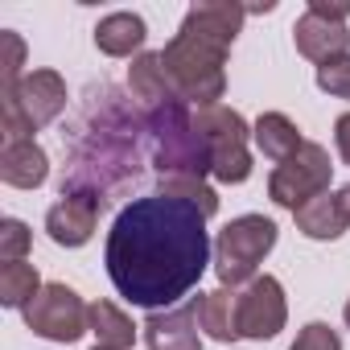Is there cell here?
<instances>
[{
  "label": "cell",
  "mask_w": 350,
  "mask_h": 350,
  "mask_svg": "<svg viewBox=\"0 0 350 350\" xmlns=\"http://www.w3.org/2000/svg\"><path fill=\"white\" fill-rule=\"evenodd\" d=\"M194 128L206 140L211 152V173L227 186H239L252 178V152H247V124L239 111L215 103V107H198L194 111Z\"/></svg>",
  "instance_id": "8992f818"
},
{
  "label": "cell",
  "mask_w": 350,
  "mask_h": 350,
  "mask_svg": "<svg viewBox=\"0 0 350 350\" xmlns=\"http://www.w3.org/2000/svg\"><path fill=\"white\" fill-rule=\"evenodd\" d=\"M66 107V83L58 70H33L17 87H0V128L9 140H33L29 132L58 120Z\"/></svg>",
  "instance_id": "277c9868"
},
{
  "label": "cell",
  "mask_w": 350,
  "mask_h": 350,
  "mask_svg": "<svg viewBox=\"0 0 350 350\" xmlns=\"http://www.w3.org/2000/svg\"><path fill=\"white\" fill-rule=\"evenodd\" d=\"M317 87L334 99H350V54L342 58H329L317 66Z\"/></svg>",
  "instance_id": "7402d4cb"
},
{
  "label": "cell",
  "mask_w": 350,
  "mask_h": 350,
  "mask_svg": "<svg viewBox=\"0 0 350 350\" xmlns=\"http://www.w3.org/2000/svg\"><path fill=\"white\" fill-rule=\"evenodd\" d=\"M288 321L284 288L276 276H256L235 297V329L239 338H276Z\"/></svg>",
  "instance_id": "9c48e42d"
},
{
  "label": "cell",
  "mask_w": 350,
  "mask_h": 350,
  "mask_svg": "<svg viewBox=\"0 0 350 350\" xmlns=\"http://www.w3.org/2000/svg\"><path fill=\"white\" fill-rule=\"evenodd\" d=\"M140 329H144L148 350H202L194 305L190 309H157L144 317Z\"/></svg>",
  "instance_id": "8fae6325"
},
{
  "label": "cell",
  "mask_w": 350,
  "mask_h": 350,
  "mask_svg": "<svg viewBox=\"0 0 350 350\" xmlns=\"http://www.w3.org/2000/svg\"><path fill=\"white\" fill-rule=\"evenodd\" d=\"M0 178H5V186H17V190H38L50 178L46 148L38 140H5V152H0Z\"/></svg>",
  "instance_id": "4fadbf2b"
},
{
  "label": "cell",
  "mask_w": 350,
  "mask_h": 350,
  "mask_svg": "<svg viewBox=\"0 0 350 350\" xmlns=\"http://www.w3.org/2000/svg\"><path fill=\"white\" fill-rule=\"evenodd\" d=\"M276 247V223L264 215L231 219L215 239V276L223 288H239L256 280V268Z\"/></svg>",
  "instance_id": "5b68a950"
},
{
  "label": "cell",
  "mask_w": 350,
  "mask_h": 350,
  "mask_svg": "<svg viewBox=\"0 0 350 350\" xmlns=\"http://www.w3.org/2000/svg\"><path fill=\"white\" fill-rule=\"evenodd\" d=\"M91 334L99 338L95 346H107V350H128L136 342V325L124 309H116L111 301H95L91 305Z\"/></svg>",
  "instance_id": "d6986e66"
},
{
  "label": "cell",
  "mask_w": 350,
  "mask_h": 350,
  "mask_svg": "<svg viewBox=\"0 0 350 350\" xmlns=\"http://www.w3.org/2000/svg\"><path fill=\"white\" fill-rule=\"evenodd\" d=\"M0 42H5V62H0V87H17L25 75H21V62H25V42L21 33L5 29L0 33Z\"/></svg>",
  "instance_id": "cb8c5ba5"
},
{
  "label": "cell",
  "mask_w": 350,
  "mask_h": 350,
  "mask_svg": "<svg viewBox=\"0 0 350 350\" xmlns=\"http://www.w3.org/2000/svg\"><path fill=\"white\" fill-rule=\"evenodd\" d=\"M329 173H334L329 152H325L321 144L305 140L288 161H280V165L272 169V178H268V198H272L276 206L297 211V206H305L309 198H317V194L329 190Z\"/></svg>",
  "instance_id": "52a82bcc"
},
{
  "label": "cell",
  "mask_w": 350,
  "mask_h": 350,
  "mask_svg": "<svg viewBox=\"0 0 350 350\" xmlns=\"http://www.w3.org/2000/svg\"><path fill=\"white\" fill-rule=\"evenodd\" d=\"M309 13H317V17H325V21H342V25H346L350 5H346V0H338V5H329V0H309Z\"/></svg>",
  "instance_id": "484cf974"
},
{
  "label": "cell",
  "mask_w": 350,
  "mask_h": 350,
  "mask_svg": "<svg viewBox=\"0 0 350 350\" xmlns=\"http://www.w3.org/2000/svg\"><path fill=\"white\" fill-rule=\"evenodd\" d=\"M288 350H342V338H338L325 321H309V325L297 334V342H293Z\"/></svg>",
  "instance_id": "d4e9b609"
},
{
  "label": "cell",
  "mask_w": 350,
  "mask_h": 350,
  "mask_svg": "<svg viewBox=\"0 0 350 350\" xmlns=\"http://www.w3.org/2000/svg\"><path fill=\"white\" fill-rule=\"evenodd\" d=\"M256 144H260V152L268 157V161H288L305 140H301V132H297V124L288 120V116H280V111H264L260 120H256Z\"/></svg>",
  "instance_id": "ac0fdd59"
},
{
  "label": "cell",
  "mask_w": 350,
  "mask_h": 350,
  "mask_svg": "<svg viewBox=\"0 0 350 350\" xmlns=\"http://www.w3.org/2000/svg\"><path fill=\"white\" fill-rule=\"evenodd\" d=\"M161 194H165V198H182V202L198 206L206 219L219 211V194H215L202 178H182V173H178V178H161Z\"/></svg>",
  "instance_id": "44dd1931"
},
{
  "label": "cell",
  "mask_w": 350,
  "mask_h": 350,
  "mask_svg": "<svg viewBox=\"0 0 350 350\" xmlns=\"http://www.w3.org/2000/svg\"><path fill=\"white\" fill-rule=\"evenodd\" d=\"M21 313L25 325L50 342H79L91 329V305H83V297L66 284H46Z\"/></svg>",
  "instance_id": "ba28073f"
},
{
  "label": "cell",
  "mask_w": 350,
  "mask_h": 350,
  "mask_svg": "<svg viewBox=\"0 0 350 350\" xmlns=\"http://www.w3.org/2000/svg\"><path fill=\"white\" fill-rule=\"evenodd\" d=\"M95 350H107V346H95Z\"/></svg>",
  "instance_id": "f546056e"
},
{
  "label": "cell",
  "mask_w": 350,
  "mask_h": 350,
  "mask_svg": "<svg viewBox=\"0 0 350 350\" xmlns=\"http://www.w3.org/2000/svg\"><path fill=\"white\" fill-rule=\"evenodd\" d=\"M42 288L46 284H42V276H38L33 264H21V260L0 264V301H5L9 309H25Z\"/></svg>",
  "instance_id": "ffe728a7"
},
{
  "label": "cell",
  "mask_w": 350,
  "mask_h": 350,
  "mask_svg": "<svg viewBox=\"0 0 350 350\" xmlns=\"http://www.w3.org/2000/svg\"><path fill=\"white\" fill-rule=\"evenodd\" d=\"M144 38H148V29H144V17H136V13H111L95 25V46L107 58H128L132 50L144 46Z\"/></svg>",
  "instance_id": "9a60e30c"
},
{
  "label": "cell",
  "mask_w": 350,
  "mask_h": 350,
  "mask_svg": "<svg viewBox=\"0 0 350 350\" xmlns=\"http://www.w3.org/2000/svg\"><path fill=\"white\" fill-rule=\"evenodd\" d=\"M103 211V198L91 194V190H75V194H62V202L50 206L46 215V231L58 247H83L95 231V219Z\"/></svg>",
  "instance_id": "30bf717a"
},
{
  "label": "cell",
  "mask_w": 350,
  "mask_h": 350,
  "mask_svg": "<svg viewBox=\"0 0 350 350\" xmlns=\"http://www.w3.org/2000/svg\"><path fill=\"white\" fill-rule=\"evenodd\" d=\"M107 276L132 305L165 309L182 301L211 264L206 215L182 198H136L107 231Z\"/></svg>",
  "instance_id": "6da1fadb"
},
{
  "label": "cell",
  "mask_w": 350,
  "mask_h": 350,
  "mask_svg": "<svg viewBox=\"0 0 350 350\" xmlns=\"http://www.w3.org/2000/svg\"><path fill=\"white\" fill-rule=\"evenodd\" d=\"M247 9L243 5H227V0H211V5H194L182 21V29L173 33V42L161 50L165 75L173 83V95L198 103V107H215L223 99L227 87V50L243 29Z\"/></svg>",
  "instance_id": "7a4b0ae2"
},
{
  "label": "cell",
  "mask_w": 350,
  "mask_h": 350,
  "mask_svg": "<svg viewBox=\"0 0 350 350\" xmlns=\"http://www.w3.org/2000/svg\"><path fill=\"white\" fill-rule=\"evenodd\" d=\"M293 219H297V231L309 235V239H338V235L346 231V219H342L338 194H329V190L317 194V198H309L305 206H297Z\"/></svg>",
  "instance_id": "2e32d148"
},
{
  "label": "cell",
  "mask_w": 350,
  "mask_h": 350,
  "mask_svg": "<svg viewBox=\"0 0 350 350\" xmlns=\"http://www.w3.org/2000/svg\"><path fill=\"white\" fill-rule=\"evenodd\" d=\"M29 243H33V235H29V227L21 219H5V223H0V260H5V264L25 260Z\"/></svg>",
  "instance_id": "603a6c76"
},
{
  "label": "cell",
  "mask_w": 350,
  "mask_h": 350,
  "mask_svg": "<svg viewBox=\"0 0 350 350\" xmlns=\"http://www.w3.org/2000/svg\"><path fill=\"white\" fill-rule=\"evenodd\" d=\"M342 317H346V325H350V301H346V309H342Z\"/></svg>",
  "instance_id": "f1b7e54d"
},
{
  "label": "cell",
  "mask_w": 350,
  "mask_h": 350,
  "mask_svg": "<svg viewBox=\"0 0 350 350\" xmlns=\"http://www.w3.org/2000/svg\"><path fill=\"white\" fill-rule=\"evenodd\" d=\"M235 297H239V288H215V293L194 297V317H198V329H206V338H215V342L239 338V329H235Z\"/></svg>",
  "instance_id": "5bb4252c"
},
{
  "label": "cell",
  "mask_w": 350,
  "mask_h": 350,
  "mask_svg": "<svg viewBox=\"0 0 350 350\" xmlns=\"http://www.w3.org/2000/svg\"><path fill=\"white\" fill-rule=\"evenodd\" d=\"M128 87H132L136 99H144V103H152V107H161V103H169V99H178V95H173L169 75H165L161 54H136L132 66H128Z\"/></svg>",
  "instance_id": "e0dca14e"
},
{
  "label": "cell",
  "mask_w": 350,
  "mask_h": 350,
  "mask_svg": "<svg viewBox=\"0 0 350 350\" xmlns=\"http://www.w3.org/2000/svg\"><path fill=\"white\" fill-rule=\"evenodd\" d=\"M338 206H342V219H346V227H350V186L338 190Z\"/></svg>",
  "instance_id": "83f0119b"
},
{
  "label": "cell",
  "mask_w": 350,
  "mask_h": 350,
  "mask_svg": "<svg viewBox=\"0 0 350 350\" xmlns=\"http://www.w3.org/2000/svg\"><path fill=\"white\" fill-rule=\"evenodd\" d=\"M293 42H297V50L309 58V62H329V58H342L346 50H350V29L342 25V21H325V17H317V13H309L305 9V17L293 25Z\"/></svg>",
  "instance_id": "7c38bea8"
},
{
  "label": "cell",
  "mask_w": 350,
  "mask_h": 350,
  "mask_svg": "<svg viewBox=\"0 0 350 350\" xmlns=\"http://www.w3.org/2000/svg\"><path fill=\"white\" fill-rule=\"evenodd\" d=\"M148 136H152V165L161 169V178H178V173L182 178H202V173H211V152L194 128L186 99H169L152 107Z\"/></svg>",
  "instance_id": "3957f363"
},
{
  "label": "cell",
  "mask_w": 350,
  "mask_h": 350,
  "mask_svg": "<svg viewBox=\"0 0 350 350\" xmlns=\"http://www.w3.org/2000/svg\"><path fill=\"white\" fill-rule=\"evenodd\" d=\"M334 140H338V157L350 165V111L338 116V124H334Z\"/></svg>",
  "instance_id": "4316f807"
}]
</instances>
